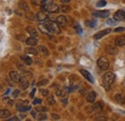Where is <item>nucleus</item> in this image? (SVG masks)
Segmentation results:
<instances>
[{"label":"nucleus","instance_id":"16","mask_svg":"<svg viewBox=\"0 0 125 121\" xmlns=\"http://www.w3.org/2000/svg\"><path fill=\"white\" fill-rule=\"evenodd\" d=\"M115 44L117 46L125 45V36H120L115 39Z\"/></svg>","mask_w":125,"mask_h":121},{"label":"nucleus","instance_id":"30","mask_svg":"<svg viewBox=\"0 0 125 121\" xmlns=\"http://www.w3.org/2000/svg\"><path fill=\"white\" fill-rule=\"evenodd\" d=\"M86 23H87V25L90 26V27H94L96 21H95V20H86Z\"/></svg>","mask_w":125,"mask_h":121},{"label":"nucleus","instance_id":"35","mask_svg":"<svg viewBox=\"0 0 125 121\" xmlns=\"http://www.w3.org/2000/svg\"><path fill=\"white\" fill-rule=\"evenodd\" d=\"M123 31H125V28H124V27H117V28H115V33L123 32Z\"/></svg>","mask_w":125,"mask_h":121},{"label":"nucleus","instance_id":"24","mask_svg":"<svg viewBox=\"0 0 125 121\" xmlns=\"http://www.w3.org/2000/svg\"><path fill=\"white\" fill-rule=\"evenodd\" d=\"M106 51H107V53H109L111 55H115L116 53V49L112 47V46H107L106 47Z\"/></svg>","mask_w":125,"mask_h":121},{"label":"nucleus","instance_id":"39","mask_svg":"<svg viewBox=\"0 0 125 121\" xmlns=\"http://www.w3.org/2000/svg\"><path fill=\"white\" fill-rule=\"evenodd\" d=\"M18 94H19V91H18V90H16V91L13 92V96H14L15 98L18 96Z\"/></svg>","mask_w":125,"mask_h":121},{"label":"nucleus","instance_id":"22","mask_svg":"<svg viewBox=\"0 0 125 121\" xmlns=\"http://www.w3.org/2000/svg\"><path fill=\"white\" fill-rule=\"evenodd\" d=\"M25 52L27 53V54H31V55H38V50L36 49V48H34V47H29V48H27L26 50H25Z\"/></svg>","mask_w":125,"mask_h":121},{"label":"nucleus","instance_id":"10","mask_svg":"<svg viewBox=\"0 0 125 121\" xmlns=\"http://www.w3.org/2000/svg\"><path fill=\"white\" fill-rule=\"evenodd\" d=\"M114 18L115 20H125V12L124 11H117L114 15Z\"/></svg>","mask_w":125,"mask_h":121},{"label":"nucleus","instance_id":"40","mask_svg":"<svg viewBox=\"0 0 125 121\" xmlns=\"http://www.w3.org/2000/svg\"><path fill=\"white\" fill-rule=\"evenodd\" d=\"M115 18H114V19H109V20L107 21V23H108V24H110V25H114V24H115Z\"/></svg>","mask_w":125,"mask_h":121},{"label":"nucleus","instance_id":"15","mask_svg":"<svg viewBox=\"0 0 125 121\" xmlns=\"http://www.w3.org/2000/svg\"><path fill=\"white\" fill-rule=\"evenodd\" d=\"M11 115V111L6 109H1L0 110V118H8Z\"/></svg>","mask_w":125,"mask_h":121},{"label":"nucleus","instance_id":"20","mask_svg":"<svg viewBox=\"0 0 125 121\" xmlns=\"http://www.w3.org/2000/svg\"><path fill=\"white\" fill-rule=\"evenodd\" d=\"M16 109L19 111H29L31 108L30 107H26L25 105H23V104H18L17 107H16Z\"/></svg>","mask_w":125,"mask_h":121},{"label":"nucleus","instance_id":"46","mask_svg":"<svg viewBox=\"0 0 125 121\" xmlns=\"http://www.w3.org/2000/svg\"><path fill=\"white\" fill-rule=\"evenodd\" d=\"M3 101H4L5 103H9V101H10V99H9L8 97H5V98H3Z\"/></svg>","mask_w":125,"mask_h":121},{"label":"nucleus","instance_id":"31","mask_svg":"<svg viewBox=\"0 0 125 121\" xmlns=\"http://www.w3.org/2000/svg\"><path fill=\"white\" fill-rule=\"evenodd\" d=\"M75 30H76V32H77L78 34H82V33H83V29H82V27H81L79 24H76V25H75Z\"/></svg>","mask_w":125,"mask_h":121},{"label":"nucleus","instance_id":"17","mask_svg":"<svg viewBox=\"0 0 125 121\" xmlns=\"http://www.w3.org/2000/svg\"><path fill=\"white\" fill-rule=\"evenodd\" d=\"M20 86H21L22 90H26L29 87V82H28V80H26L25 77H22V79L20 81Z\"/></svg>","mask_w":125,"mask_h":121},{"label":"nucleus","instance_id":"33","mask_svg":"<svg viewBox=\"0 0 125 121\" xmlns=\"http://www.w3.org/2000/svg\"><path fill=\"white\" fill-rule=\"evenodd\" d=\"M46 118H47V116L45 113H41V114L39 115V120H45Z\"/></svg>","mask_w":125,"mask_h":121},{"label":"nucleus","instance_id":"32","mask_svg":"<svg viewBox=\"0 0 125 121\" xmlns=\"http://www.w3.org/2000/svg\"><path fill=\"white\" fill-rule=\"evenodd\" d=\"M48 84V80H42V81H40L39 83H38V86L39 87H42V86H44V85H46Z\"/></svg>","mask_w":125,"mask_h":121},{"label":"nucleus","instance_id":"26","mask_svg":"<svg viewBox=\"0 0 125 121\" xmlns=\"http://www.w3.org/2000/svg\"><path fill=\"white\" fill-rule=\"evenodd\" d=\"M39 29L42 31L43 34H46V35H48L50 32H49V30L46 28V26L43 24V25H39Z\"/></svg>","mask_w":125,"mask_h":121},{"label":"nucleus","instance_id":"4","mask_svg":"<svg viewBox=\"0 0 125 121\" xmlns=\"http://www.w3.org/2000/svg\"><path fill=\"white\" fill-rule=\"evenodd\" d=\"M97 65L101 70H106V69H108L110 65L109 60L106 59L105 57H101L97 60Z\"/></svg>","mask_w":125,"mask_h":121},{"label":"nucleus","instance_id":"21","mask_svg":"<svg viewBox=\"0 0 125 121\" xmlns=\"http://www.w3.org/2000/svg\"><path fill=\"white\" fill-rule=\"evenodd\" d=\"M26 30H27V32H29L31 37H37L38 36V32H37V30L34 27H27Z\"/></svg>","mask_w":125,"mask_h":121},{"label":"nucleus","instance_id":"25","mask_svg":"<svg viewBox=\"0 0 125 121\" xmlns=\"http://www.w3.org/2000/svg\"><path fill=\"white\" fill-rule=\"evenodd\" d=\"M39 50H40V51L42 52V54L44 55V56H48V54H49L47 48L46 47H44V46H40V47H39Z\"/></svg>","mask_w":125,"mask_h":121},{"label":"nucleus","instance_id":"45","mask_svg":"<svg viewBox=\"0 0 125 121\" xmlns=\"http://www.w3.org/2000/svg\"><path fill=\"white\" fill-rule=\"evenodd\" d=\"M32 16H34L33 14H29V15H27V18H30V19H35V17H32Z\"/></svg>","mask_w":125,"mask_h":121},{"label":"nucleus","instance_id":"9","mask_svg":"<svg viewBox=\"0 0 125 121\" xmlns=\"http://www.w3.org/2000/svg\"><path fill=\"white\" fill-rule=\"evenodd\" d=\"M56 22L58 23V25H59V26H61V27H64V26L66 25V18H65V16H64V15H60V16H58V17H57Z\"/></svg>","mask_w":125,"mask_h":121},{"label":"nucleus","instance_id":"6","mask_svg":"<svg viewBox=\"0 0 125 121\" xmlns=\"http://www.w3.org/2000/svg\"><path fill=\"white\" fill-rule=\"evenodd\" d=\"M93 15L96 16V17L105 18V17H108L110 15V12L109 11H95V12H93Z\"/></svg>","mask_w":125,"mask_h":121},{"label":"nucleus","instance_id":"5","mask_svg":"<svg viewBox=\"0 0 125 121\" xmlns=\"http://www.w3.org/2000/svg\"><path fill=\"white\" fill-rule=\"evenodd\" d=\"M9 75H10L11 80L13 82H15V83H20V81L22 79V76L20 75L18 72H16V71H11Z\"/></svg>","mask_w":125,"mask_h":121},{"label":"nucleus","instance_id":"7","mask_svg":"<svg viewBox=\"0 0 125 121\" xmlns=\"http://www.w3.org/2000/svg\"><path fill=\"white\" fill-rule=\"evenodd\" d=\"M111 31H112L111 29H105V30L100 31V32H97V33L94 36V40H100V39H101V38H103L104 36L108 35Z\"/></svg>","mask_w":125,"mask_h":121},{"label":"nucleus","instance_id":"43","mask_svg":"<svg viewBox=\"0 0 125 121\" xmlns=\"http://www.w3.org/2000/svg\"><path fill=\"white\" fill-rule=\"evenodd\" d=\"M17 120H19V118H18V117H16V116L11 117V118L9 119V121H17Z\"/></svg>","mask_w":125,"mask_h":121},{"label":"nucleus","instance_id":"11","mask_svg":"<svg viewBox=\"0 0 125 121\" xmlns=\"http://www.w3.org/2000/svg\"><path fill=\"white\" fill-rule=\"evenodd\" d=\"M115 100L118 103V104H124L125 103V96L122 93H116L115 95Z\"/></svg>","mask_w":125,"mask_h":121},{"label":"nucleus","instance_id":"12","mask_svg":"<svg viewBox=\"0 0 125 121\" xmlns=\"http://www.w3.org/2000/svg\"><path fill=\"white\" fill-rule=\"evenodd\" d=\"M36 18L39 20V21H44L47 18V14L43 11H40L37 13V15H36Z\"/></svg>","mask_w":125,"mask_h":121},{"label":"nucleus","instance_id":"23","mask_svg":"<svg viewBox=\"0 0 125 121\" xmlns=\"http://www.w3.org/2000/svg\"><path fill=\"white\" fill-rule=\"evenodd\" d=\"M21 60L24 61V63L25 64H27V65H31L32 64V60L31 58H29L28 56H26V55H24V56H22L21 57Z\"/></svg>","mask_w":125,"mask_h":121},{"label":"nucleus","instance_id":"1","mask_svg":"<svg viewBox=\"0 0 125 121\" xmlns=\"http://www.w3.org/2000/svg\"><path fill=\"white\" fill-rule=\"evenodd\" d=\"M114 82H115V74L112 73V72H107L103 77V87H104V89L109 91Z\"/></svg>","mask_w":125,"mask_h":121},{"label":"nucleus","instance_id":"18","mask_svg":"<svg viewBox=\"0 0 125 121\" xmlns=\"http://www.w3.org/2000/svg\"><path fill=\"white\" fill-rule=\"evenodd\" d=\"M67 89H58L57 91H56V94L58 95V96H61V97H63V96H65L66 95V93H67Z\"/></svg>","mask_w":125,"mask_h":121},{"label":"nucleus","instance_id":"8","mask_svg":"<svg viewBox=\"0 0 125 121\" xmlns=\"http://www.w3.org/2000/svg\"><path fill=\"white\" fill-rule=\"evenodd\" d=\"M80 73L84 76L88 81H90L91 83H94V78H93V75L86 69H80Z\"/></svg>","mask_w":125,"mask_h":121},{"label":"nucleus","instance_id":"36","mask_svg":"<svg viewBox=\"0 0 125 121\" xmlns=\"http://www.w3.org/2000/svg\"><path fill=\"white\" fill-rule=\"evenodd\" d=\"M52 118H53V119H56V120H59V119H60V116H59V114H57V113H52Z\"/></svg>","mask_w":125,"mask_h":121},{"label":"nucleus","instance_id":"34","mask_svg":"<svg viewBox=\"0 0 125 121\" xmlns=\"http://www.w3.org/2000/svg\"><path fill=\"white\" fill-rule=\"evenodd\" d=\"M41 93L43 95V96H47L48 95V93H49V91H48V90H42V89H41Z\"/></svg>","mask_w":125,"mask_h":121},{"label":"nucleus","instance_id":"47","mask_svg":"<svg viewBox=\"0 0 125 121\" xmlns=\"http://www.w3.org/2000/svg\"><path fill=\"white\" fill-rule=\"evenodd\" d=\"M35 92H36V89H34V90L31 91V94H30V96H31V97H34V94H35Z\"/></svg>","mask_w":125,"mask_h":121},{"label":"nucleus","instance_id":"42","mask_svg":"<svg viewBox=\"0 0 125 121\" xmlns=\"http://www.w3.org/2000/svg\"><path fill=\"white\" fill-rule=\"evenodd\" d=\"M68 9H69V8H68L67 6H65V5H62V10L63 11V12H67V11H68Z\"/></svg>","mask_w":125,"mask_h":121},{"label":"nucleus","instance_id":"27","mask_svg":"<svg viewBox=\"0 0 125 121\" xmlns=\"http://www.w3.org/2000/svg\"><path fill=\"white\" fill-rule=\"evenodd\" d=\"M106 4H107V2H106L105 0H100V1H98V2H97V4H96V7H98V8H101V7H105V6H106Z\"/></svg>","mask_w":125,"mask_h":121},{"label":"nucleus","instance_id":"2","mask_svg":"<svg viewBox=\"0 0 125 121\" xmlns=\"http://www.w3.org/2000/svg\"><path fill=\"white\" fill-rule=\"evenodd\" d=\"M46 26V28L49 30L50 33H54V34H60L61 30H60V26L58 25L57 22L54 21H47L44 24Z\"/></svg>","mask_w":125,"mask_h":121},{"label":"nucleus","instance_id":"50","mask_svg":"<svg viewBox=\"0 0 125 121\" xmlns=\"http://www.w3.org/2000/svg\"><path fill=\"white\" fill-rule=\"evenodd\" d=\"M62 102L63 103V104H66V103H67V100H66V99H62Z\"/></svg>","mask_w":125,"mask_h":121},{"label":"nucleus","instance_id":"19","mask_svg":"<svg viewBox=\"0 0 125 121\" xmlns=\"http://www.w3.org/2000/svg\"><path fill=\"white\" fill-rule=\"evenodd\" d=\"M18 6H19V8L21 9V10H23V11H29V6H28V4L25 2V1H21L19 4H18Z\"/></svg>","mask_w":125,"mask_h":121},{"label":"nucleus","instance_id":"37","mask_svg":"<svg viewBox=\"0 0 125 121\" xmlns=\"http://www.w3.org/2000/svg\"><path fill=\"white\" fill-rule=\"evenodd\" d=\"M32 3L35 4V5H41L42 4V1L41 0H32Z\"/></svg>","mask_w":125,"mask_h":121},{"label":"nucleus","instance_id":"14","mask_svg":"<svg viewBox=\"0 0 125 121\" xmlns=\"http://www.w3.org/2000/svg\"><path fill=\"white\" fill-rule=\"evenodd\" d=\"M95 98H96V94L94 91H90L88 94H87V101L89 103H94L95 101Z\"/></svg>","mask_w":125,"mask_h":121},{"label":"nucleus","instance_id":"3","mask_svg":"<svg viewBox=\"0 0 125 121\" xmlns=\"http://www.w3.org/2000/svg\"><path fill=\"white\" fill-rule=\"evenodd\" d=\"M42 9L48 12V13H58L60 11V7L57 4L52 3V2L51 3H48L46 5H42Z\"/></svg>","mask_w":125,"mask_h":121},{"label":"nucleus","instance_id":"41","mask_svg":"<svg viewBox=\"0 0 125 121\" xmlns=\"http://www.w3.org/2000/svg\"><path fill=\"white\" fill-rule=\"evenodd\" d=\"M41 103H42V100H41V99H35L34 102H33L34 105H36V104H41Z\"/></svg>","mask_w":125,"mask_h":121},{"label":"nucleus","instance_id":"38","mask_svg":"<svg viewBox=\"0 0 125 121\" xmlns=\"http://www.w3.org/2000/svg\"><path fill=\"white\" fill-rule=\"evenodd\" d=\"M36 111H46L47 109L46 108H37Z\"/></svg>","mask_w":125,"mask_h":121},{"label":"nucleus","instance_id":"48","mask_svg":"<svg viewBox=\"0 0 125 121\" xmlns=\"http://www.w3.org/2000/svg\"><path fill=\"white\" fill-rule=\"evenodd\" d=\"M32 115H33V117H36V115H37V112L36 111H31Z\"/></svg>","mask_w":125,"mask_h":121},{"label":"nucleus","instance_id":"49","mask_svg":"<svg viewBox=\"0 0 125 121\" xmlns=\"http://www.w3.org/2000/svg\"><path fill=\"white\" fill-rule=\"evenodd\" d=\"M19 116H20V117H19V118H21V119H24V118H25V116H26V115H25V114H20V115H19Z\"/></svg>","mask_w":125,"mask_h":121},{"label":"nucleus","instance_id":"13","mask_svg":"<svg viewBox=\"0 0 125 121\" xmlns=\"http://www.w3.org/2000/svg\"><path fill=\"white\" fill-rule=\"evenodd\" d=\"M25 43L27 45L30 46H35L38 43V40L36 39V37H30L28 39H25Z\"/></svg>","mask_w":125,"mask_h":121},{"label":"nucleus","instance_id":"29","mask_svg":"<svg viewBox=\"0 0 125 121\" xmlns=\"http://www.w3.org/2000/svg\"><path fill=\"white\" fill-rule=\"evenodd\" d=\"M47 102H48L49 105H54V104H55V99H54V97H53L52 95H49L48 98H47Z\"/></svg>","mask_w":125,"mask_h":121},{"label":"nucleus","instance_id":"44","mask_svg":"<svg viewBox=\"0 0 125 121\" xmlns=\"http://www.w3.org/2000/svg\"><path fill=\"white\" fill-rule=\"evenodd\" d=\"M72 0H61V2H62V4H67V3H69V2H71Z\"/></svg>","mask_w":125,"mask_h":121},{"label":"nucleus","instance_id":"28","mask_svg":"<svg viewBox=\"0 0 125 121\" xmlns=\"http://www.w3.org/2000/svg\"><path fill=\"white\" fill-rule=\"evenodd\" d=\"M93 109H94L95 111H100L103 108H102V105H101L100 103H97V104H95V105L93 107Z\"/></svg>","mask_w":125,"mask_h":121}]
</instances>
